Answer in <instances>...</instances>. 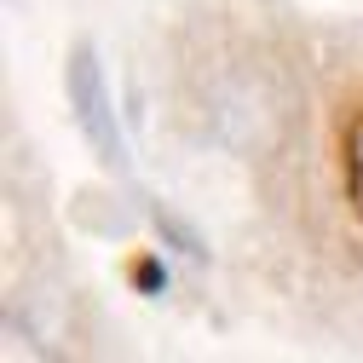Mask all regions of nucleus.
Masks as SVG:
<instances>
[{"mask_svg": "<svg viewBox=\"0 0 363 363\" xmlns=\"http://www.w3.org/2000/svg\"><path fill=\"white\" fill-rule=\"evenodd\" d=\"M64 81H69V110H75V121H81V139L93 145L110 167H121V121H116V104H110L99 52H93V47H75Z\"/></svg>", "mask_w": 363, "mask_h": 363, "instance_id": "f03ea898", "label": "nucleus"}, {"mask_svg": "<svg viewBox=\"0 0 363 363\" xmlns=\"http://www.w3.org/2000/svg\"><path fill=\"white\" fill-rule=\"evenodd\" d=\"M196 127L213 145L254 150L277 133V93L248 64H219L196 81Z\"/></svg>", "mask_w": 363, "mask_h": 363, "instance_id": "f257e3e1", "label": "nucleus"}]
</instances>
